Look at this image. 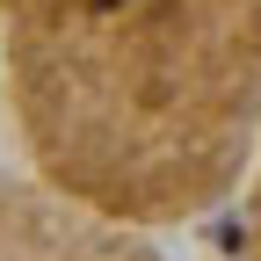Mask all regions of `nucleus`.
<instances>
[{
    "label": "nucleus",
    "instance_id": "nucleus-1",
    "mask_svg": "<svg viewBox=\"0 0 261 261\" xmlns=\"http://www.w3.org/2000/svg\"><path fill=\"white\" fill-rule=\"evenodd\" d=\"M22 167L138 232L261 167V0H0Z\"/></svg>",
    "mask_w": 261,
    "mask_h": 261
},
{
    "label": "nucleus",
    "instance_id": "nucleus-2",
    "mask_svg": "<svg viewBox=\"0 0 261 261\" xmlns=\"http://www.w3.org/2000/svg\"><path fill=\"white\" fill-rule=\"evenodd\" d=\"M0 261H167L152 232L123 225L29 167H0Z\"/></svg>",
    "mask_w": 261,
    "mask_h": 261
},
{
    "label": "nucleus",
    "instance_id": "nucleus-3",
    "mask_svg": "<svg viewBox=\"0 0 261 261\" xmlns=\"http://www.w3.org/2000/svg\"><path fill=\"white\" fill-rule=\"evenodd\" d=\"M240 261H261V167L247 181V211H240Z\"/></svg>",
    "mask_w": 261,
    "mask_h": 261
}]
</instances>
